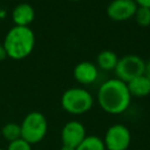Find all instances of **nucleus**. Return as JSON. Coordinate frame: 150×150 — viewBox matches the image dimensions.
<instances>
[{"mask_svg":"<svg viewBox=\"0 0 150 150\" xmlns=\"http://www.w3.org/2000/svg\"><path fill=\"white\" fill-rule=\"evenodd\" d=\"M97 101L103 111L110 115H120L130 107L131 95L127 83L114 77L104 81L98 87Z\"/></svg>","mask_w":150,"mask_h":150,"instance_id":"nucleus-1","label":"nucleus"},{"mask_svg":"<svg viewBox=\"0 0 150 150\" xmlns=\"http://www.w3.org/2000/svg\"><path fill=\"white\" fill-rule=\"evenodd\" d=\"M2 46L7 57L12 60H23L30 55L35 46V34L29 27L13 26L5 35Z\"/></svg>","mask_w":150,"mask_h":150,"instance_id":"nucleus-2","label":"nucleus"},{"mask_svg":"<svg viewBox=\"0 0 150 150\" xmlns=\"http://www.w3.org/2000/svg\"><path fill=\"white\" fill-rule=\"evenodd\" d=\"M61 105L64 111L71 115H82L94 105L93 95L84 88L74 87L67 89L61 96Z\"/></svg>","mask_w":150,"mask_h":150,"instance_id":"nucleus-3","label":"nucleus"},{"mask_svg":"<svg viewBox=\"0 0 150 150\" xmlns=\"http://www.w3.org/2000/svg\"><path fill=\"white\" fill-rule=\"evenodd\" d=\"M20 128L21 138L33 145L41 142L46 137L48 130V122L42 112L30 111L23 117Z\"/></svg>","mask_w":150,"mask_h":150,"instance_id":"nucleus-4","label":"nucleus"},{"mask_svg":"<svg viewBox=\"0 0 150 150\" xmlns=\"http://www.w3.org/2000/svg\"><path fill=\"white\" fill-rule=\"evenodd\" d=\"M145 61L135 54H128L118 59V62L114 69L116 79L128 83L132 79L144 74Z\"/></svg>","mask_w":150,"mask_h":150,"instance_id":"nucleus-5","label":"nucleus"},{"mask_svg":"<svg viewBox=\"0 0 150 150\" xmlns=\"http://www.w3.org/2000/svg\"><path fill=\"white\" fill-rule=\"evenodd\" d=\"M103 143L105 150H127L131 143L130 130L124 124H112L107 129Z\"/></svg>","mask_w":150,"mask_h":150,"instance_id":"nucleus-6","label":"nucleus"},{"mask_svg":"<svg viewBox=\"0 0 150 150\" xmlns=\"http://www.w3.org/2000/svg\"><path fill=\"white\" fill-rule=\"evenodd\" d=\"M137 7L134 0H111L107 6V15L112 21H127L134 18Z\"/></svg>","mask_w":150,"mask_h":150,"instance_id":"nucleus-7","label":"nucleus"},{"mask_svg":"<svg viewBox=\"0 0 150 150\" xmlns=\"http://www.w3.org/2000/svg\"><path fill=\"white\" fill-rule=\"evenodd\" d=\"M87 136L84 125L76 120L67 122L61 130V141L63 145L76 148Z\"/></svg>","mask_w":150,"mask_h":150,"instance_id":"nucleus-8","label":"nucleus"},{"mask_svg":"<svg viewBox=\"0 0 150 150\" xmlns=\"http://www.w3.org/2000/svg\"><path fill=\"white\" fill-rule=\"evenodd\" d=\"M73 75L75 80L80 84H91L94 83L98 77V68L95 63L89 61H82L79 62L73 70Z\"/></svg>","mask_w":150,"mask_h":150,"instance_id":"nucleus-9","label":"nucleus"},{"mask_svg":"<svg viewBox=\"0 0 150 150\" xmlns=\"http://www.w3.org/2000/svg\"><path fill=\"white\" fill-rule=\"evenodd\" d=\"M11 16L14 26L29 27V25L35 19V11L30 4L21 2V4H18L12 9Z\"/></svg>","mask_w":150,"mask_h":150,"instance_id":"nucleus-10","label":"nucleus"},{"mask_svg":"<svg viewBox=\"0 0 150 150\" xmlns=\"http://www.w3.org/2000/svg\"><path fill=\"white\" fill-rule=\"evenodd\" d=\"M131 97H145L150 96V80L143 74L129 81L127 83Z\"/></svg>","mask_w":150,"mask_h":150,"instance_id":"nucleus-11","label":"nucleus"},{"mask_svg":"<svg viewBox=\"0 0 150 150\" xmlns=\"http://www.w3.org/2000/svg\"><path fill=\"white\" fill-rule=\"evenodd\" d=\"M118 56L115 52L112 50H102L97 54L96 56V66L100 69L103 70H114L117 62H118Z\"/></svg>","mask_w":150,"mask_h":150,"instance_id":"nucleus-12","label":"nucleus"},{"mask_svg":"<svg viewBox=\"0 0 150 150\" xmlns=\"http://www.w3.org/2000/svg\"><path fill=\"white\" fill-rule=\"evenodd\" d=\"M76 150H105L103 139L95 135H87L76 146Z\"/></svg>","mask_w":150,"mask_h":150,"instance_id":"nucleus-13","label":"nucleus"},{"mask_svg":"<svg viewBox=\"0 0 150 150\" xmlns=\"http://www.w3.org/2000/svg\"><path fill=\"white\" fill-rule=\"evenodd\" d=\"M1 136L6 141H8V142H13V141H16V139L21 138V128H20V124L14 123V122L6 123L1 128Z\"/></svg>","mask_w":150,"mask_h":150,"instance_id":"nucleus-14","label":"nucleus"},{"mask_svg":"<svg viewBox=\"0 0 150 150\" xmlns=\"http://www.w3.org/2000/svg\"><path fill=\"white\" fill-rule=\"evenodd\" d=\"M134 19H135L136 23L141 27L150 26V8L138 6L136 9V13L134 15Z\"/></svg>","mask_w":150,"mask_h":150,"instance_id":"nucleus-15","label":"nucleus"},{"mask_svg":"<svg viewBox=\"0 0 150 150\" xmlns=\"http://www.w3.org/2000/svg\"><path fill=\"white\" fill-rule=\"evenodd\" d=\"M6 150H33V149H32V144H29L22 138H19L16 141L9 142Z\"/></svg>","mask_w":150,"mask_h":150,"instance_id":"nucleus-16","label":"nucleus"},{"mask_svg":"<svg viewBox=\"0 0 150 150\" xmlns=\"http://www.w3.org/2000/svg\"><path fill=\"white\" fill-rule=\"evenodd\" d=\"M134 1L137 4V6L150 8V0H134Z\"/></svg>","mask_w":150,"mask_h":150,"instance_id":"nucleus-17","label":"nucleus"},{"mask_svg":"<svg viewBox=\"0 0 150 150\" xmlns=\"http://www.w3.org/2000/svg\"><path fill=\"white\" fill-rule=\"evenodd\" d=\"M5 59H7V53L4 48V46L0 45V61H4Z\"/></svg>","mask_w":150,"mask_h":150,"instance_id":"nucleus-18","label":"nucleus"},{"mask_svg":"<svg viewBox=\"0 0 150 150\" xmlns=\"http://www.w3.org/2000/svg\"><path fill=\"white\" fill-rule=\"evenodd\" d=\"M144 75L150 80V60L145 62V68H144Z\"/></svg>","mask_w":150,"mask_h":150,"instance_id":"nucleus-19","label":"nucleus"},{"mask_svg":"<svg viewBox=\"0 0 150 150\" xmlns=\"http://www.w3.org/2000/svg\"><path fill=\"white\" fill-rule=\"evenodd\" d=\"M60 150H76V148H73V146L63 145V144H62V146H61V149H60Z\"/></svg>","mask_w":150,"mask_h":150,"instance_id":"nucleus-20","label":"nucleus"},{"mask_svg":"<svg viewBox=\"0 0 150 150\" xmlns=\"http://www.w3.org/2000/svg\"><path fill=\"white\" fill-rule=\"evenodd\" d=\"M70 1H74V2H76V1H81V0H70Z\"/></svg>","mask_w":150,"mask_h":150,"instance_id":"nucleus-21","label":"nucleus"},{"mask_svg":"<svg viewBox=\"0 0 150 150\" xmlns=\"http://www.w3.org/2000/svg\"><path fill=\"white\" fill-rule=\"evenodd\" d=\"M0 150H5V149H2V148H0Z\"/></svg>","mask_w":150,"mask_h":150,"instance_id":"nucleus-22","label":"nucleus"}]
</instances>
